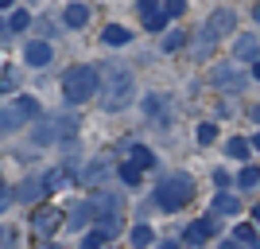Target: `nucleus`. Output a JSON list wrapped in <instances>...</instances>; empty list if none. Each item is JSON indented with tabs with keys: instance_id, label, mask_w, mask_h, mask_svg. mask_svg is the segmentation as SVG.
I'll return each mask as SVG.
<instances>
[{
	"instance_id": "nucleus-1",
	"label": "nucleus",
	"mask_w": 260,
	"mask_h": 249,
	"mask_svg": "<svg viewBox=\"0 0 260 249\" xmlns=\"http://www.w3.org/2000/svg\"><path fill=\"white\" fill-rule=\"evenodd\" d=\"M101 109L105 113H120V109H128L132 98H136V78L124 63H105L101 66Z\"/></svg>"
},
{
	"instance_id": "nucleus-2",
	"label": "nucleus",
	"mask_w": 260,
	"mask_h": 249,
	"mask_svg": "<svg viewBox=\"0 0 260 249\" xmlns=\"http://www.w3.org/2000/svg\"><path fill=\"white\" fill-rule=\"evenodd\" d=\"M233 27H237V16H233L229 8H217L214 16L206 20V27H198V35H194V59H198V63L210 59V54L217 51V43H221Z\"/></svg>"
},
{
	"instance_id": "nucleus-3",
	"label": "nucleus",
	"mask_w": 260,
	"mask_h": 249,
	"mask_svg": "<svg viewBox=\"0 0 260 249\" xmlns=\"http://www.w3.org/2000/svg\"><path fill=\"white\" fill-rule=\"evenodd\" d=\"M98 90H101V70L98 66H70L62 74V94H66V101H74V105L89 101Z\"/></svg>"
},
{
	"instance_id": "nucleus-4",
	"label": "nucleus",
	"mask_w": 260,
	"mask_h": 249,
	"mask_svg": "<svg viewBox=\"0 0 260 249\" xmlns=\"http://www.w3.org/2000/svg\"><path fill=\"white\" fill-rule=\"evenodd\" d=\"M190 199H194V179H190L186 172L163 175L159 187H155V203H159L163 210H183Z\"/></svg>"
},
{
	"instance_id": "nucleus-5",
	"label": "nucleus",
	"mask_w": 260,
	"mask_h": 249,
	"mask_svg": "<svg viewBox=\"0 0 260 249\" xmlns=\"http://www.w3.org/2000/svg\"><path fill=\"white\" fill-rule=\"evenodd\" d=\"M78 136V125L70 117H51V121H43L39 129H35V144H54V141H74Z\"/></svg>"
},
{
	"instance_id": "nucleus-6",
	"label": "nucleus",
	"mask_w": 260,
	"mask_h": 249,
	"mask_svg": "<svg viewBox=\"0 0 260 249\" xmlns=\"http://www.w3.org/2000/svg\"><path fill=\"white\" fill-rule=\"evenodd\" d=\"M144 113L152 117L155 129H163V125L171 121V101L163 98V94H148V98H144Z\"/></svg>"
},
{
	"instance_id": "nucleus-7",
	"label": "nucleus",
	"mask_w": 260,
	"mask_h": 249,
	"mask_svg": "<svg viewBox=\"0 0 260 249\" xmlns=\"http://www.w3.org/2000/svg\"><path fill=\"white\" fill-rule=\"evenodd\" d=\"M260 59V39L256 35H241L233 43V63H256Z\"/></svg>"
},
{
	"instance_id": "nucleus-8",
	"label": "nucleus",
	"mask_w": 260,
	"mask_h": 249,
	"mask_svg": "<svg viewBox=\"0 0 260 249\" xmlns=\"http://www.w3.org/2000/svg\"><path fill=\"white\" fill-rule=\"evenodd\" d=\"M217 226H221V222H217L214 214L202 218V222H194V226L186 230V245H202L206 238H214V234H217Z\"/></svg>"
},
{
	"instance_id": "nucleus-9",
	"label": "nucleus",
	"mask_w": 260,
	"mask_h": 249,
	"mask_svg": "<svg viewBox=\"0 0 260 249\" xmlns=\"http://www.w3.org/2000/svg\"><path fill=\"white\" fill-rule=\"evenodd\" d=\"M93 203V214L105 218V214H120V195L117 191H98V195L89 199Z\"/></svg>"
},
{
	"instance_id": "nucleus-10",
	"label": "nucleus",
	"mask_w": 260,
	"mask_h": 249,
	"mask_svg": "<svg viewBox=\"0 0 260 249\" xmlns=\"http://www.w3.org/2000/svg\"><path fill=\"white\" fill-rule=\"evenodd\" d=\"M23 63L47 66V63H51V43H47V39H35V43H27V47H23Z\"/></svg>"
},
{
	"instance_id": "nucleus-11",
	"label": "nucleus",
	"mask_w": 260,
	"mask_h": 249,
	"mask_svg": "<svg viewBox=\"0 0 260 249\" xmlns=\"http://www.w3.org/2000/svg\"><path fill=\"white\" fill-rule=\"evenodd\" d=\"M89 222H93V203H78L74 210H70V218H66V230H86Z\"/></svg>"
},
{
	"instance_id": "nucleus-12",
	"label": "nucleus",
	"mask_w": 260,
	"mask_h": 249,
	"mask_svg": "<svg viewBox=\"0 0 260 249\" xmlns=\"http://www.w3.org/2000/svg\"><path fill=\"white\" fill-rule=\"evenodd\" d=\"M109 168H113V163H109V156H98V160L89 163L86 172H78V175H82V183H89V187H98L101 179H105V175H109Z\"/></svg>"
},
{
	"instance_id": "nucleus-13",
	"label": "nucleus",
	"mask_w": 260,
	"mask_h": 249,
	"mask_svg": "<svg viewBox=\"0 0 260 249\" xmlns=\"http://www.w3.org/2000/svg\"><path fill=\"white\" fill-rule=\"evenodd\" d=\"M217 82V86H233V90H241L245 86V78L237 74V66H229V63H221V66H214V74H210Z\"/></svg>"
},
{
	"instance_id": "nucleus-14",
	"label": "nucleus",
	"mask_w": 260,
	"mask_h": 249,
	"mask_svg": "<svg viewBox=\"0 0 260 249\" xmlns=\"http://www.w3.org/2000/svg\"><path fill=\"white\" fill-rule=\"evenodd\" d=\"M70 175H74V168H70V163H62V168H51V172L43 175V187H47V191H62V187L70 183Z\"/></svg>"
},
{
	"instance_id": "nucleus-15",
	"label": "nucleus",
	"mask_w": 260,
	"mask_h": 249,
	"mask_svg": "<svg viewBox=\"0 0 260 249\" xmlns=\"http://www.w3.org/2000/svg\"><path fill=\"white\" fill-rule=\"evenodd\" d=\"M101 39H105V47H124V43H132V32L120 27V23H109L105 32H101Z\"/></svg>"
},
{
	"instance_id": "nucleus-16",
	"label": "nucleus",
	"mask_w": 260,
	"mask_h": 249,
	"mask_svg": "<svg viewBox=\"0 0 260 249\" xmlns=\"http://www.w3.org/2000/svg\"><path fill=\"white\" fill-rule=\"evenodd\" d=\"M47 187H43V179H23L20 187H16V199H20V203H35V199L43 195Z\"/></svg>"
},
{
	"instance_id": "nucleus-17",
	"label": "nucleus",
	"mask_w": 260,
	"mask_h": 249,
	"mask_svg": "<svg viewBox=\"0 0 260 249\" xmlns=\"http://www.w3.org/2000/svg\"><path fill=\"white\" fill-rule=\"evenodd\" d=\"M58 218H62L58 210H35V234H43V238H47V234L58 226Z\"/></svg>"
},
{
	"instance_id": "nucleus-18",
	"label": "nucleus",
	"mask_w": 260,
	"mask_h": 249,
	"mask_svg": "<svg viewBox=\"0 0 260 249\" xmlns=\"http://www.w3.org/2000/svg\"><path fill=\"white\" fill-rule=\"evenodd\" d=\"M23 121H27V117H23V113H20V109H16V105L0 109V132H12V129H20Z\"/></svg>"
},
{
	"instance_id": "nucleus-19",
	"label": "nucleus",
	"mask_w": 260,
	"mask_h": 249,
	"mask_svg": "<svg viewBox=\"0 0 260 249\" xmlns=\"http://www.w3.org/2000/svg\"><path fill=\"white\" fill-rule=\"evenodd\" d=\"M62 20H66V27H86V23H89V8H86V4H70Z\"/></svg>"
},
{
	"instance_id": "nucleus-20",
	"label": "nucleus",
	"mask_w": 260,
	"mask_h": 249,
	"mask_svg": "<svg viewBox=\"0 0 260 249\" xmlns=\"http://www.w3.org/2000/svg\"><path fill=\"white\" fill-rule=\"evenodd\" d=\"M237 210H241L237 195H229V191H221V195L214 199V214H237Z\"/></svg>"
},
{
	"instance_id": "nucleus-21",
	"label": "nucleus",
	"mask_w": 260,
	"mask_h": 249,
	"mask_svg": "<svg viewBox=\"0 0 260 249\" xmlns=\"http://www.w3.org/2000/svg\"><path fill=\"white\" fill-rule=\"evenodd\" d=\"M233 241H241L245 249H260V241H256V230H252V226H233Z\"/></svg>"
},
{
	"instance_id": "nucleus-22",
	"label": "nucleus",
	"mask_w": 260,
	"mask_h": 249,
	"mask_svg": "<svg viewBox=\"0 0 260 249\" xmlns=\"http://www.w3.org/2000/svg\"><path fill=\"white\" fill-rule=\"evenodd\" d=\"M152 241H155L152 226H144V222H140V226L132 230V249H148V245H152Z\"/></svg>"
},
{
	"instance_id": "nucleus-23",
	"label": "nucleus",
	"mask_w": 260,
	"mask_h": 249,
	"mask_svg": "<svg viewBox=\"0 0 260 249\" xmlns=\"http://www.w3.org/2000/svg\"><path fill=\"white\" fill-rule=\"evenodd\" d=\"M98 230L105 234V238H117V234H120V214H105V218H98Z\"/></svg>"
},
{
	"instance_id": "nucleus-24",
	"label": "nucleus",
	"mask_w": 260,
	"mask_h": 249,
	"mask_svg": "<svg viewBox=\"0 0 260 249\" xmlns=\"http://www.w3.org/2000/svg\"><path fill=\"white\" fill-rule=\"evenodd\" d=\"M249 148H252V144H249V141H241V136H233V141L225 144V152L233 156V160H249Z\"/></svg>"
},
{
	"instance_id": "nucleus-25",
	"label": "nucleus",
	"mask_w": 260,
	"mask_h": 249,
	"mask_svg": "<svg viewBox=\"0 0 260 249\" xmlns=\"http://www.w3.org/2000/svg\"><path fill=\"white\" fill-rule=\"evenodd\" d=\"M256 183H260V168H256V163H245V168H241L237 187H256Z\"/></svg>"
},
{
	"instance_id": "nucleus-26",
	"label": "nucleus",
	"mask_w": 260,
	"mask_h": 249,
	"mask_svg": "<svg viewBox=\"0 0 260 249\" xmlns=\"http://www.w3.org/2000/svg\"><path fill=\"white\" fill-rule=\"evenodd\" d=\"M16 109H20V113H23V117H27V121H35V117H39V113H43V109H39V101H35V98H16Z\"/></svg>"
},
{
	"instance_id": "nucleus-27",
	"label": "nucleus",
	"mask_w": 260,
	"mask_h": 249,
	"mask_svg": "<svg viewBox=\"0 0 260 249\" xmlns=\"http://www.w3.org/2000/svg\"><path fill=\"white\" fill-rule=\"evenodd\" d=\"M132 163H140L144 172H148V168H152V163H155L152 148H144V144H140V148H132Z\"/></svg>"
},
{
	"instance_id": "nucleus-28",
	"label": "nucleus",
	"mask_w": 260,
	"mask_h": 249,
	"mask_svg": "<svg viewBox=\"0 0 260 249\" xmlns=\"http://www.w3.org/2000/svg\"><path fill=\"white\" fill-rule=\"evenodd\" d=\"M140 172H144L140 163H124V168H120V179H124L128 187H136V183H140Z\"/></svg>"
},
{
	"instance_id": "nucleus-29",
	"label": "nucleus",
	"mask_w": 260,
	"mask_h": 249,
	"mask_svg": "<svg viewBox=\"0 0 260 249\" xmlns=\"http://www.w3.org/2000/svg\"><path fill=\"white\" fill-rule=\"evenodd\" d=\"M163 23H167V12H152V16H144V27H148V32H163Z\"/></svg>"
},
{
	"instance_id": "nucleus-30",
	"label": "nucleus",
	"mask_w": 260,
	"mask_h": 249,
	"mask_svg": "<svg viewBox=\"0 0 260 249\" xmlns=\"http://www.w3.org/2000/svg\"><path fill=\"white\" fill-rule=\"evenodd\" d=\"M183 43H186V35H183V32H171V35H163V51H167V54H171V51H179Z\"/></svg>"
},
{
	"instance_id": "nucleus-31",
	"label": "nucleus",
	"mask_w": 260,
	"mask_h": 249,
	"mask_svg": "<svg viewBox=\"0 0 260 249\" xmlns=\"http://www.w3.org/2000/svg\"><path fill=\"white\" fill-rule=\"evenodd\" d=\"M27 23H31V16H27V12H20V8H16V12H12V20H8V27H12V32H23Z\"/></svg>"
},
{
	"instance_id": "nucleus-32",
	"label": "nucleus",
	"mask_w": 260,
	"mask_h": 249,
	"mask_svg": "<svg viewBox=\"0 0 260 249\" xmlns=\"http://www.w3.org/2000/svg\"><path fill=\"white\" fill-rule=\"evenodd\" d=\"M163 12H167V20H175L186 12V0H163Z\"/></svg>"
},
{
	"instance_id": "nucleus-33",
	"label": "nucleus",
	"mask_w": 260,
	"mask_h": 249,
	"mask_svg": "<svg viewBox=\"0 0 260 249\" xmlns=\"http://www.w3.org/2000/svg\"><path fill=\"white\" fill-rule=\"evenodd\" d=\"M214 141H217L214 125H198V144H214Z\"/></svg>"
},
{
	"instance_id": "nucleus-34",
	"label": "nucleus",
	"mask_w": 260,
	"mask_h": 249,
	"mask_svg": "<svg viewBox=\"0 0 260 249\" xmlns=\"http://www.w3.org/2000/svg\"><path fill=\"white\" fill-rule=\"evenodd\" d=\"M105 241H109V238H105V234L98 230V234H89V238L82 241V249H105Z\"/></svg>"
},
{
	"instance_id": "nucleus-35",
	"label": "nucleus",
	"mask_w": 260,
	"mask_h": 249,
	"mask_svg": "<svg viewBox=\"0 0 260 249\" xmlns=\"http://www.w3.org/2000/svg\"><path fill=\"white\" fill-rule=\"evenodd\" d=\"M155 4H159V0H136V12H140V16H152Z\"/></svg>"
},
{
	"instance_id": "nucleus-36",
	"label": "nucleus",
	"mask_w": 260,
	"mask_h": 249,
	"mask_svg": "<svg viewBox=\"0 0 260 249\" xmlns=\"http://www.w3.org/2000/svg\"><path fill=\"white\" fill-rule=\"evenodd\" d=\"M12 82H16V74H12V70H4V74H0V94H4V90H12Z\"/></svg>"
},
{
	"instance_id": "nucleus-37",
	"label": "nucleus",
	"mask_w": 260,
	"mask_h": 249,
	"mask_svg": "<svg viewBox=\"0 0 260 249\" xmlns=\"http://www.w3.org/2000/svg\"><path fill=\"white\" fill-rule=\"evenodd\" d=\"M8 203H12V191H8V187H0V210H4Z\"/></svg>"
},
{
	"instance_id": "nucleus-38",
	"label": "nucleus",
	"mask_w": 260,
	"mask_h": 249,
	"mask_svg": "<svg viewBox=\"0 0 260 249\" xmlns=\"http://www.w3.org/2000/svg\"><path fill=\"white\" fill-rule=\"evenodd\" d=\"M221 249H241V241H233V238H229V241H225Z\"/></svg>"
},
{
	"instance_id": "nucleus-39",
	"label": "nucleus",
	"mask_w": 260,
	"mask_h": 249,
	"mask_svg": "<svg viewBox=\"0 0 260 249\" xmlns=\"http://www.w3.org/2000/svg\"><path fill=\"white\" fill-rule=\"evenodd\" d=\"M159 249H179V241H163V245Z\"/></svg>"
},
{
	"instance_id": "nucleus-40",
	"label": "nucleus",
	"mask_w": 260,
	"mask_h": 249,
	"mask_svg": "<svg viewBox=\"0 0 260 249\" xmlns=\"http://www.w3.org/2000/svg\"><path fill=\"white\" fill-rule=\"evenodd\" d=\"M249 144H252V148H256V152H260V132H256V136H252V141H249Z\"/></svg>"
},
{
	"instance_id": "nucleus-41",
	"label": "nucleus",
	"mask_w": 260,
	"mask_h": 249,
	"mask_svg": "<svg viewBox=\"0 0 260 249\" xmlns=\"http://www.w3.org/2000/svg\"><path fill=\"white\" fill-rule=\"evenodd\" d=\"M252 74H256V78H260V59H256V63H252Z\"/></svg>"
},
{
	"instance_id": "nucleus-42",
	"label": "nucleus",
	"mask_w": 260,
	"mask_h": 249,
	"mask_svg": "<svg viewBox=\"0 0 260 249\" xmlns=\"http://www.w3.org/2000/svg\"><path fill=\"white\" fill-rule=\"evenodd\" d=\"M252 121H260V105H256V109H252Z\"/></svg>"
},
{
	"instance_id": "nucleus-43",
	"label": "nucleus",
	"mask_w": 260,
	"mask_h": 249,
	"mask_svg": "<svg viewBox=\"0 0 260 249\" xmlns=\"http://www.w3.org/2000/svg\"><path fill=\"white\" fill-rule=\"evenodd\" d=\"M252 218H256V226H260V206H256V210H252Z\"/></svg>"
},
{
	"instance_id": "nucleus-44",
	"label": "nucleus",
	"mask_w": 260,
	"mask_h": 249,
	"mask_svg": "<svg viewBox=\"0 0 260 249\" xmlns=\"http://www.w3.org/2000/svg\"><path fill=\"white\" fill-rule=\"evenodd\" d=\"M252 16H256V23H260V4H256V8H252Z\"/></svg>"
},
{
	"instance_id": "nucleus-45",
	"label": "nucleus",
	"mask_w": 260,
	"mask_h": 249,
	"mask_svg": "<svg viewBox=\"0 0 260 249\" xmlns=\"http://www.w3.org/2000/svg\"><path fill=\"white\" fill-rule=\"evenodd\" d=\"M0 8H12V0H0Z\"/></svg>"
},
{
	"instance_id": "nucleus-46",
	"label": "nucleus",
	"mask_w": 260,
	"mask_h": 249,
	"mask_svg": "<svg viewBox=\"0 0 260 249\" xmlns=\"http://www.w3.org/2000/svg\"><path fill=\"white\" fill-rule=\"evenodd\" d=\"M0 32H4V20H0Z\"/></svg>"
},
{
	"instance_id": "nucleus-47",
	"label": "nucleus",
	"mask_w": 260,
	"mask_h": 249,
	"mask_svg": "<svg viewBox=\"0 0 260 249\" xmlns=\"http://www.w3.org/2000/svg\"><path fill=\"white\" fill-rule=\"evenodd\" d=\"M43 249H54V245H43Z\"/></svg>"
}]
</instances>
